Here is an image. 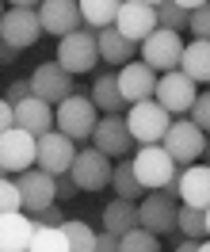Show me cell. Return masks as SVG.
Returning <instances> with one entry per match:
<instances>
[{"instance_id": "6da1fadb", "label": "cell", "mask_w": 210, "mask_h": 252, "mask_svg": "<svg viewBox=\"0 0 210 252\" xmlns=\"http://www.w3.org/2000/svg\"><path fill=\"white\" fill-rule=\"evenodd\" d=\"M161 191L168 195V199H176L180 206L207 210V206H210V168L203 164V160L183 164V168H176V176H172Z\"/></svg>"}, {"instance_id": "7a4b0ae2", "label": "cell", "mask_w": 210, "mask_h": 252, "mask_svg": "<svg viewBox=\"0 0 210 252\" xmlns=\"http://www.w3.org/2000/svg\"><path fill=\"white\" fill-rule=\"evenodd\" d=\"M54 123H58V134H65L69 142H81L88 145V138H92V126H96L99 119V111L92 107V99L81 92H73V95H65L61 103H54Z\"/></svg>"}, {"instance_id": "3957f363", "label": "cell", "mask_w": 210, "mask_h": 252, "mask_svg": "<svg viewBox=\"0 0 210 252\" xmlns=\"http://www.w3.org/2000/svg\"><path fill=\"white\" fill-rule=\"evenodd\" d=\"M161 149L176 160V168L195 164V160L207 153V130H199L191 119H183V115H180V119L168 123V130H164V138H161Z\"/></svg>"}, {"instance_id": "277c9868", "label": "cell", "mask_w": 210, "mask_h": 252, "mask_svg": "<svg viewBox=\"0 0 210 252\" xmlns=\"http://www.w3.org/2000/svg\"><path fill=\"white\" fill-rule=\"evenodd\" d=\"M126 119V130L134 145H161L164 130L172 123V115L157 103V99H142V103H130V111L122 115Z\"/></svg>"}, {"instance_id": "5b68a950", "label": "cell", "mask_w": 210, "mask_h": 252, "mask_svg": "<svg viewBox=\"0 0 210 252\" xmlns=\"http://www.w3.org/2000/svg\"><path fill=\"white\" fill-rule=\"evenodd\" d=\"M130 172L142 191H161L176 176V160L164 153L161 145H138V153L130 157Z\"/></svg>"}, {"instance_id": "8992f818", "label": "cell", "mask_w": 210, "mask_h": 252, "mask_svg": "<svg viewBox=\"0 0 210 252\" xmlns=\"http://www.w3.org/2000/svg\"><path fill=\"white\" fill-rule=\"evenodd\" d=\"M58 65H61L69 77L96 69V65H99V54H96V31L77 27V31L61 34V38H58Z\"/></svg>"}, {"instance_id": "52a82bcc", "label": "cell", "mask_w": 210, "mask_h": 252, "mask_svg": "<svg viewBox=\"0 0 210 252\" xmlns=\"http://www.w3.org/2000/svg\"><path fill=\"white\" fill-rule=\"evenodd\" d=\"M38 38H42V27H38L34 8H4V16H0V46L19 54V50H31Z\"/></svg>"}, {"instance_id": "ba28073f", "label": "cell", "mask_w": 210, "mask_h": 252, "mask_svg": "<svg viewBox=\"0 0 210 252\" xmlns=\"http://www.w3.org/2000/svg\"><path fill=\"white\" fill-rule=\"evenodd\" d=\"M111 157H103L96 145H81L77 153H73V164H69V176H73V184L81 191H103L107 188V180H111Z\"/></svg>"}, {"instance_id": "9c48e42d", "label": "cell", "mask_w": 210, "mask_h": 252, "mask_svg": "<svg viewBox=\"0 0 210 252\" xmlns=\"http://www.w3.org/2000/svg\"><path fill=\"white\" fill-rule=\"evenodd\" d=\"M195 92H199V84H195L191 77H183L180 69H168V73H157V84H153V99L161 103L172 119H180V115H187V107H191Z\"/></svg>"}, {"instance_id": "30bf717a", "label": "cell", "mask_w": 210, "mask_h": 252, "mask_svg": "<svg viewBox=\"0 0 210 252\" xmlns=\"http://www.w3.org/2000/svg\"><path fill=\"white\" fill-rule=\"evenodd\" d=\"M176 210L180 203L168 199L164 191H146L138 199V225L149 229L153 237H168V233H176Z\"/></svg>"}, {"instance_id": "8fae6325", "label": "cell", "mask_w": 210, "mask_h": 252, "mask_svg": "<svg viewBox=\"0 0 210 252\" xmlns=\"http://www.w3.org/2000/svg\"><path fill=\"white\" fill-rule=\"evenodd\" d=\"M73 153H77V142H69L65 134H58V130H46V134L34 138V168H42L46 176L69 172Z\"/></svg>"}, {"instance_id": "7c38bea8", "label": "cell", "mask_w": 210, "mask_h": 252, "mask_svg": "<svg viewBox=\"0 0 210 252\" xmlns=\"http://www.w3.org/2000/svg\"><path fill=\"white\" fill-rule=\"evenodd\" d=\"M138 50H142V62L153 69V73H168V69H176L180 65V50H183V38H180L176 31H149L142 42H138Z\"/></svg>"}, {"instance_id": "4fadbf2b", "label": "cell", "mask_w": 210, "mask_h": 252, "mask_svg": "<svg viewBox=\"0 0 210 252\" xmlns=\"http://www.w3.org/2000/svg\"><path fill=\"white\" fill-rule=\"evenodd\" d=\"M88 142L96 145L103 157H111V160L115 157H130V149H134V138H130L126 119H122V115H99Z\"/></svg>"}, {"instance_id": "5bb4252c", "label": "cell", "mask_w": 210, "mask_h": 252, "mask_svg": "<svg viewBox=\"0 0 210 252\" xmlns=\"http://www.w3.org/2000/svg\"><path fill=\"white\" fill-rule=\"evenodd\" d=\"M0 168L4 172L34 168V134H27L23 126H8L0 134Z\"/></svg>"}, {"instance_id": "9a60e30c", "label": "cell", "mask_w": 210, "mask_h": 252, "mask_svg": "<svg viewBox=\"0 0 210 252\" xmlns=\"http://www.w3.org/2000/svg\"><path fill=\"white\" fill-rule=\"evenodd\" d=\"M115 80H119V95H122V103H142V99H153V84H157V73L149 69L142 58H134V62L119 65V73H115Z\"/></svg>"}, {"instance_id": "2e32d148", "label": "cell", "mask_w": 210, "mask_h": 252, "mask_svg": "<svg viewBox=\"0 0 210 252\" xmlns=\"http://www.w3.org/2000/svg\"><path fill=\"white\" fill-rule=\"evenodd\" d=\"M111 27L138 46L149 31H157V16H153V8L142 4V0H122L119 12H115V19H111Z\"/></svg>"}, {"instance_id": "e0dca14e", "label": "cell", "mask_w": 210, "mask_h": 252, "mask_svg": "<svg viewBox=\"0 0 210 252\" xmlns=\"http://www.w3.org/2000/svg\"><path fill=\"white\" fill-rule=\"evenodd\" d=\"M27 84H31V95H38V99L50 103V107H54V103H61L65 95H73V77H69L58 62H42L31 73Z\"/></svg>"}, {"instance_id": "ac0fdd59", "label": "cell", "mask_w": 210, "mask_h": 252, "mask_svg": "<svg viewBox=\"0 0 210 252\" xmlns=\"http://www.w3.org/2000/svg\"><path fill=\"white\" fill-rule=\"evenodd\" d=\"M16 188H19V206H23V214H34V210H42V206L58 203V199H54V176H46L42 168L16 172Z\"/></svg>"}, {"instance_id": "d6986e66", "label": "cell", "mask_w": 210, "mask_h": 252, "mask_svg": "<svg viewBox=\"0 0 210 252\" xmlns=\"http://www.w3.org/2000/svg\"><path fill=\"white\" fill-rule=\"evenodd\" d=\"M38 27L42 34H69L81 27V8L77 0H38Z\"/></svg>"}, {"instance_id": "ffe728a7", "label": "cell", "mask_w": 210, "mask_h": 252, "mask_svg": "<svg viewBox=\"0 0 210 252\" xmlns=\"http://www.w3.org/2000/svg\"><path fill=\"white\" fill-rule=\"evenodd\" d=\"M12 126H23L27 134H46V130H54V107L50 103H42L38 95H27V99H19V103H12Z\"/></svg>"}, {"instance_id": "44dd1931", "label": "cell", "mask_w": 210, "mask_h": 252, "mask_svg": "<svg viewBox=\"0 0 210 252\" xmlns=\"http://www.w3.org/2000/svg\"><path fill=\"white\" fill-rule=\"evenodd\" d=\"M31 233H34V221L23 210L0 214V252H27Z\"/></svg>"}, {"instance_id": "7402d4cb", "label": "cell", "mask_w": 210, "mask_h": 252, "mask_svg": "<svg viewBox=\"0 0 210 252\" xmlns=\"http://www.w3.org/2000/svg\"><path fill=\"white\" fill-rule=\"evenodd\" d=\"M176 69L183 73V77H191L195 84H207V80H210V42H207V38H191V42H183Z\"/></svg>"}, {"instance_id": "603a6c76", "label": "cell", "mask_w": 210, "mask_h": 252, "mask_svg": "<svg viewBox=\"0 0 210 252\" xmlns=\"http://www.w3.org/2000/svg\"><path fill=\"white\" fill-rule=\"evenodd\" d=\"M96 54H99V62H107V65H126V62H134L138 46L130 38H122L115 27H99L96 31Z\"/></svg>"}, {"instance_id": "cb8c5ba5", "label": "cell", "mask_w": 210, "mask_h": 252, "mask_svg": "<svg viewBox=\"0 0 210 252\" xmlns=\"http://www.w3.org/2000/svg\"><path fill=\"white\" fill-rule=\"evenodd\" d=\"M134 225H138V203H130V199H111V203L103 206V233L122 237V233H130Z\"/></svg>"}, {"instance_id": "d4e9b609", "label": "cell", "mask_w": 210, "mask_h": 252, "mask_svg": "<svg viewBox=\"0 0 210 252\" xmlns=\"http://www.w3.org/2000/svg\"><path fill=\"white\" fill-rule=\"evenodd\" d=\"M92 107L103 111V115H122V95H119V80H115V73H96V80H92Z\"/></svg>"}, {"instance_id": "484cf974", "label": "cell", "mask_w": 210, "mask_h": 252, "mask_svg": "<svg viewBox=\"0 0 210 252\" xmlns=\"http://www.w3.org/2000/svg\"><path fill=\"white\" fill-rule=\"evenodd\" d=\"M119 4H122V0H77V8H81V27H88V31L111 27Z\"/></svg>"}, {"instance_id": "4316f807", "label": "cell", "mask_w": 210, "mask_h": 252, "mask_svg": "<svg viewBox=\"0 0 210 252\" xmlns=\"http://www.w3.org/2000/svg\"><path fill=\"white\" fill-rule=\"evenodd\" d=\"M107 188L115 191V199H130V203H138L146 191L138 188V180H134V172H130V160L119 157V164H111V180H107Z\"/></svg>"}, {"instance_id": "83f0119b", "label": "cell", "mask_w": 210, "mask_h": 252, "mask_svg": "<svg viewBox=\"0 0 210 252\" xmlns=\"http://www.w3.org/2000/svg\"><path fill=\"white\" fill-rule=\"evenodd\" d=\"M176 233H180V237H187V241H207V233H210L207 210L180 206V210H176Z\"/></svg>"}, {"instance_id": "f1b7e54d", "label": "cell", "mask_w": 210, "mask_h": 252, "mask_svg": "<svg viewBox=\"0 0 210 252\" xmlns=\"http://www.w3.org/2000/svg\"><path fill=\"white\" fill-rule=\"evenodd\" d=\"M27 252H69V241H65L61 225H34L31 241H27Z\"/></svg>"}, {"instance_id": "f546056e", "label": "cell", "mask_w": 210, "mask_h": 252, "mask_svg": "<svg viewBox=\"0 0 210 252\" xmlns=\"http://www.w3.org/2000/svg\"><path fill=\"white\" fill-rule=\"evenodd\" d=\"M61 233H65V241H69V252H92V245H96V229L81 218H65Z\"/></svg>"}, {"instance_id": "4dcf8cb0", "label": "cell", "mask_w": 210, "mask_h": 252, "mask_svg": "<svg viewBox=\"0 0 210 252\" xmlns=\"http://www.w3.org/2000/svg\"><path fill=\"white\" fill-rule=\"evenodd\" d=\"M119 252H164V249H161V237H153L149 229L134 225L130 233L119 237Z\"/></svg>"}, {"instance_id": "1f68e13d", "label": "cell", "mask_w": 210, "mask_h": 252, "mask_svg": "<svg viewBox=\"0 0 210 252\" xmlns=\"http://www.w3.org/2000/svg\"><path fill=\"white\" fill-rule=\"evenodd\" d=\"M153 16H157V27H161V31H176V34L187 31V12H183L180 4H172V0H161V4L153 8Z\"/></svg>"}, {"instance_id": "d6a6232c", "label": "cell", "mask_w": 210, "mask_h": 252, "mask_svg": "<svg viewBox=\"0 0 210 252\" xmlns=\"http://www.w3.org/2000/svg\"><path fill=\"white\" fill-rule=\"evenodd\" d=\"M183 119H191L199 130H207L210 126V92H195V99H191V107H187Z\"/></svg>"}, {"instance_id": "836d02e7", "label": "cell", "mask_w": 210, "mask_h": 252, "mask_svg": "<svg viewBox=\"0 0 210 252\" xmlns=\"http://www.w3.org/2000/svg\"><path fill=\"white\" fill-rule=\"evenodd\" d=\"M12 210H23L19 206V188H16V180L0 176V214H12Z\"/></svg>"}, {"instance_id": "e575fe53", "label": "cell", "mask_w": 210, "mask_h": 252, "mask_svg": "<svg viewBox=\"0 0 210 252\" xmlns=\"http://www.w3.org/2000/svg\"><path fill=\"white\" fill-rule=\"evenodd\" d=\"M187 31H191L195 38H207V34H210V4L187 12Z\"/></svg>"}, {"instance_id": "d590c367", "label": "cell", "mask_w": 210, "mask_h": 252, "mask_svg": "<svg viewBox=\"0 0 210 252\" xmlns=\"http://www.w3.org/2000/svg\"><path fill=\"white\" fill-rule=\"evenodd\" d=\"M77 195H81V188L73 184V176H69V172L54 176V199H58V203H69V199H77Z\"/></svg>"}, {"instance_id": "8d00e7d4", "label": "cell", "mask_w": 210, "mask_h": 252, "mask_svg": "<svg viewBox=\"0 0 210 252\" xmlns=\"http://www.w3.org/2000/svg\"><path fill=\"white\" fill-rule=\"evenodd\" d=\"M31 221H34V225H61L65 214H61V206H54V203H50V206H42V210H34Z\"/></svg>"}, {"instance_id": "74e56055", "label": "cell", "mask_w": 210, "mask_h": 252, "mask_svg": "<svg viewBox=\"0 0 210 252\" xmlns=\"http://www.w3.org/2000/svg\"><path fill=\"white\" fill-rule=\"evenodd\" d=\"M27 95H31V84H27V80H12L8 92H4V103H19V99H27Z\"/></svg>"}, {"instance_id": "f35d334b", "label": "cell", "mask_w": 210, "mask_h": 252, "mask_svg": "<svg viewBox=\"0 0 210 252\" xmlns=\"http://www.w3.org/2000/svg\"><path fill=\"white\" fill-rule=\"evenodd\" d=\"M92 252H119V237H111V233H96V245H92Z\"/></svg>"}, {"instance_id": "ab89813d", "label": "cell", "mask_w": 210, "mask_h": 252, "mask_svg": "<svg viewBox=\"0 0 210 252\" xmlns=\"http://www.w3.org/2000/svg\"><path fill=\"white\" fill-rule=\"evenodd\" d=\"M8 126H12V103H4V99H0V134H4Z\"/></svg>"}, {"instance_id": "60d3db41", "label": "cell", "mask_w": 210, "mask_h": 252, "mask_svg": "<svg viewBox=\"0 0 210 252\" xmlns=\"http://www.w3.org/2000/svg\"><path fill=\"white\" fill-rule=\"evenodd\" d=\"M172 252H199V241H187V237H180V245Z\"/></svg>"}, {"instance_id": "b9f144b4", "label": "cell", "mask_w": 210, "mask_h": 252, "mask_svg": "<svg viewBox=\"0 0 210 252\" xmlns=\"http://www.w3.org/2000/svg\"><path fill=\"white\" fill-rule=\"evenodd\" d=\"M172 4H180V8H183V12H191V8H203V4H207V0H172Z\"/></svg>"}, {"instance_id": "7bdbcfd3", "label": "cell", "mask_w": 210, "mask_h": 252, "mask_svg": "<svg viewBox=\"0 0 210 252\" xmlns=\"http://www.w3.org/2000/svg\"><path fill=\"white\" fill-rule=\"evenodd\" d=\"M8 8H38V0H4Z\"/></svg>"}, {"instance_id": "ee69618b", "label": "cell", "mask_w": 210, "mask_h": 252, "mask_svg": "<svg viewBox=\"0 0 210 252\" xmlns=\"http://www.w3.org/2000/svg\"><path fill=\"white\" fill-rule=\"evenodd\" d=\"M199 252H210V245H207V241H199Z\"/></svg>"}, {"instance_id": "f6af8a7d", "label": "cell", "mask_w": 210, "mask_h": 252, "mask_svg": "<svg viewBox=\"0 0 210 252\" xmlns=\"http://www.w3.org/2000/svg\"><path fill=\"white\" fill-rule=\"evenodd\" d=\"M142 4H149V8H157V4H161V0H142Z\"/></svg>"}, {"instance_id": "bcb514c9", "label": "cell", "mask_w": 210, "mask_h": 252, "mask_svg": "<svg viewBox=\"0 0 210 252\" xmlns=\"http://www.w3.org/2000/svg\"><path fill=\"white\" fill-rule=\"evenodd\" d=\"M4 8H8V4H4V0H0V16H4Z\"/></svg>"}, {"instance_id": "7dc6e473", "label": "cell", "mask_w": 210, "mask_h": 252, "mask_svg": "<svg viewBox=\"0 0 210 252\" xmlns=\"http://www.w3.org/2000/svg\"><path fill=\"white\" fill-rule=\"evenodd\" d=\"M0 176H4V168H0Z\"/></svg>"}]
</instances>
